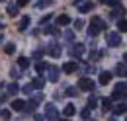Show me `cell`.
<instances>
[{
	"label": "cell",
	"instance_id": "obj_42",
	"mask_svg": "<svg viewBox=\"0 0 127 121\" xmlns=\"http://www.w3.org/2000/svg\"><path fill=\"white\" fill-rule=\"evenodd\" d=\"M0 30H4V24H2V22H0Z\"/></svg>",
	"mask_w": 127,
	"mask_h": 121
},
{
	"label": "cell",
	"instance_id": "obj_43",
	"mask_svg": "<svg viewBox=\"0 0 127 121\" xmlns=\"http://www.w3.org/2000/svg\"><path fill=\"white\" fill-rule=\"evenodd\" d=\"M61 121H68V119H61Z\"/></svg>",
	"mask_w": 127,
	"mask_h": 121
},
{
	"label": "cell",
	"instance_id": "obj_13",
	"mask_svg": "<svg viewBox=\"0 0 127 121\" xmlns=\"http://www.w3.org/2000/svg\"><path fill=\"white\" fill-rule=\"evenodd\" d=\"M28 28H30V16H24L22 22H20V26H18V30L24 31V30H28Z\"/></svg>",
	"mask_w": 127,
	"mask_h": 121
},
{
	"label": "cell",
	"instance_id": "obj_9",
	"mask_svg": "<svg viewBox=\"0 0 127 121\" xmlns=\"http://www.w3.org/2000/svg\"><path fill=\"white\" fill-rule=\"evenodd\" d=\"M110 80H111V72H108V70L100 72V84H102V86H106Z\"/></svg>",
	"mask_w": 127,
	"mask_h": 121
},
{
	"label": "cell",
	"instance_id": "obj_11",
	"mask_svg": "<svg viewBox=\"0 0 127 121\" xmlns=\"http://www.w3.org/2000/svg\"><path fill=\"white\" fill-rule=\"evenodd\" d=\"M92 26H94L96 30H106L104 20H102V18H98V16H96V18H92Z\"/></svg>",
	"mask_w": 127,
	"mask_h": 121
},
{
	"label": "cell",
	"instance_id": "obj_15",
	"mask_svg": "<svg viewBox=\"0 0 127 121\" xmlns=\"http://www.w3.org/2000/svg\"><path fill=\"white\" fill-rule=\"evenodd\" d=\"M115 74H117V76H127V66L123 64V62L115 66Z\"/></svg>",
	"mask_w": 127,
	"mask_h": 121
},
{
	"label": "cell",
	"instance_id": "obj_33",
	"mask_svg": "<svg viewBox=\"0 0 127 121\" xmlns=\"http://www.w3.org/2000/svg\"><path fill=\"white\" fill-rule=\"evenodd\" d=\"M32 92H33L32 84H26V86H24V94H32Z\"/></svg>",
	"mask_w": 127,
	"mask_h": 121
},
{
	"label": "cell",
	"instance_id": "obj_31",
	"mask_svg": "<svg viewBox=\"0 0 127 121\" xmlns=\"http://www.w3.org/2000/svg\"><path fill=\"white\" fill-rule=\"evenodd\" d=\"M32 102H33V104H39V102H43V94H41V92H39V94H35V96L32 98Z\"/></svg>",
	"mask_w": 127,
	"mask_h": 121
},
{
	"label": "cell",
	"instance_id": "obj_7",
	"mask_svg": "<svg viewBox=\"0 0 127 121\" xmlns=\"http://www.w3.org/2000/svg\"><path fill=\"white\" fill-rule=\"evenodd\" d=\"M94 8V4L90 2V0H86V2H80L78 4V12H82V14H86V12H90Z\"/></svg>",
	"mask_w": 127,
	"mask_h": 121
},
{
	"label": "cell",
	"instance_id": "obj_16",
	"mask_svg": "<svg viewBox=\"0 0 127 121\" xmlns=\"http://www.w3.org/2000/svg\"><path fill=\"white\" fill-rule=\"evenodd\" d=\"M18 66H20L22 70H26V68L30 66V59H26V57H20V59H18Z\"/></svg>",
	"mask_w": 127,
	"mask_h": 121
},
{
	"label": "cell",
	"instance_id": "obj_20",
	"mask_svg": "<svg viewBox=\"0 0 127 121\" xmlns=\"http://www.w3.org/2000/svg\"><path fill=\"white\" fill-rule=\"evenodd\" d=\"M8 98V92H6V84L4 82H0V102H4Z\"/></svg>",
	"mask_w": 127,
	"mask_h": 121
},
{
	"label": "cell",
	"instance_id": "obj_23",
	"mask_svg": "<svg viewBox=\"0 0 127 121\" xmlns=\"http://www.w3.org/2000/svg\"><path fill=\"white\" fill-rule=\"evenodd\" d=\"M74 111H76V109H74V106H72V104H68V106L64 107V115H66V117H70V115H74Z\"/></svg>",
	"mask_w": 127,
	"mask_h": 121
},
{
	"label": "cell",
	"instance_id": "obj_39",
	"mask_svg": "<svg viewBox=\"0 0 127 121\" xmlns=\"http://www.w3.org/2000/svg\"><path fill=\"white\" fill-rule=\"evenodd\" d=\"M51 18H53V16H51V14H47V16H45V18H43V20H41V24H47V22H49V20H51Z\"/></svg>",
	"mask_w": 127,
	"mask_h": 121
},
{
	"label": "cell",
	"instance_id": "obj_12",
	"mask_svg": "<svg viewBox=\"0 0 127 121\" xmlns=\"http://www.w3.org/2000/svg\"><path fill=\"white\" fill-rule=\"evenodd\" d=\"M24 107H26L24 100H14L12 102V109H16V111H24Z\"/></svg>",
	"mask_w": 127,
	"mask_h": 121
},
{
	"label": "cell",
	"instance_id": "obj_27",
	"mask_svg": "<svg viewBox=\"0 0 127 121\" xmlns=\"http://www.w3.org/2000/svg\"><path fill=\"white\" fill-rule=\"evenodd\" d=\"M0 117H2V119H8V121H10V117H12L10 109H0Z\"/></svg>",
	"mask_w": 127,
	"mask_h": 121
},
{
	"label": "cell",
	"instance_id": "obj_21",
	"mask_svg": "<svg viewBox=\"0 0 127 121\" xmlns=\"http://www.w3.org/2000/svg\"><path fill=\"white\" fill-rule=\"evenodd\" d=\"M4 53H6V55L16 53V45H14V43H6V45H4Z\"/></svg>",
	"mask_w": 127,
	"mask_h": 121
},
{
	"label": "cell",
	"instance_id": "obj_32",
	"mask_svg": "<svg viewBox=\"0 0 127 121\" xmlns=\"http://www.w3.org/2000/svg\"><path fill=\"white\" fill-rule=\"evenodd\" d=\"M82 28H84V22H82V20H76V22H74V30H82Z\"/></svg>",
	"mask_w": 127,
	"mask_h": 121
},
{
	"label": "cell",
	"instance_id": "obj_14",
	"mask_svg": "<svg viewBox=\"0 0 127 121\" xmlns=\"http://www.w3.org/2000/svg\"><path fill=\"white\" fill-rule=\"evenodd\" d=\"M43 84H45V78H43V76H37V78L32 82V86H33V88H37V90H41Z\"/></svg>",
	"mask_w": 127,
	"mask_h": 121
},
{
	"label": "cell",
	"instance_id": "obj_29",
	"mask_svg": "<svg viewBox=\"0 0 127 121\" xmlns=\"http://www.w3.org/2000/svg\"><path fill=\"white\" fill-rule=\"evenodd\" d=\"M45 33H49V35H59V30L53 28V26H47V28H45Z\"/></svg>",
	"mask_w": 127,
	"mask_h": 121
},
{
	"label": "cell",
	"instance_id": "obj_25",
	"mask_svg": "<svg viewBox=\"0 0 127 121\" xmlns=\"http://www.w3.org/2000/svg\"><path fill=\"white\" fill-rule=\"evenodd\" d=\"M64 39H66L68 43H72V41H74V31L66 30V31H64Z\"/></svg>",
	"mask_w": 127,
	"mask_h": 121
},
{
	"label": "cell",
	"instance_id": "obj_22",
	"mask_svg": "<svg viewBox=\"0 0 127 121\" xmlns=\"http://www.w3.org/2000/svg\"><path fill=\"white\" fill-rule=\"evenodd\" d=\"M111 102H113L111 98H104V100H102V109H106V111L111 109Z\"/></svg>",
	"mask_w": 127,
	"mask_h": 121
},
{
	"label": "cell",
	"instance_id": "obj_30",
	"mask_svg": "<svg viewBox=\"0 0 127 121\" xmlns=\"http://www.w3.org/2000/svg\"><path fill=\"white\" fill-rule=\"evenodd\" d=\"M111 16H113V18H119V20H121V16H123V8H121V6H119V8H115V10L111 12Z\"/></svg>",
	"mask_w": 127,
	"mask_h": 121
},
{
	"label": "cell",
	"instance_id": "obj_44",
	"mask_svg": "<svg viewBox=\"0 0 127 121\" xmlns=\"http://www.w3.org/2000/svg\"><path fill=\"white\" fill-rule=\"evenodd\" d=\"M2 39H4V37H0V41H2Z\"/></svg>",
	"mask_w": 127,
	"mask_h": 121
},
{
	"label": "cell",
	"instance_id": "obj_3",
	"mask_svg": "<svg viewBox=\"0 0 127 121\" xmlns=\"http://www.w3.org/2000/svg\"><path fill=\"white\" fill-rule=\"evenodd\" d=\"M78 86H80V90L90 92L92 88H94V82H92L90 78H80V80H78Z\"/></svg>",
	"mask_w": 127,
	"mask_h": 121
},
{
	"label": "cell",
	"instance_id": "obj_34",
	"mask_svg": "<svg viewBox=\"0 0 127 121\" xmlns=\"http://www.w3.org/2000/svg\"><path fill=\"white\" fill-rule=\"evenodd\" d=\"M33 57H35V59H41V57H43V49H35Z\"/></svg>",
	"mask_w": 127,
	"mask_h": 121
},
{
	"label": "cell",
	"instance_id": "obj_46",
	"mask_svg": "<svg viewBox=\"0 0 127 121\" xmlns=\"http://www.w3.org/2000/svg\"><path fill=\"white\" fill-rule=\"evenodd\" d=\"M0 2H4V0H0Z\"/></svg>",
	"mask_w": 127,
	"mask_h": 121
},
{
	"label": "cell",
	"instance_id": "obj_38",
	"mask_svg": "<svg viewBox=\"0 0 127 121\" xmlns=\"http://www.w3.org/2000/svg\"><path fill=\"white\" fill-rule=\"evenodd\" d=\"M28 2H30V0H18L16 4H18V8H20V6H26V4H28Z\"/></svg>",
	"mask_w": 127,
	"mask_h": 121
},
{
	"label": "cell",
	"instance_id": "obj_10",
	"mask_svg": "<svg viewBox=\"0 0 127 121\" xmlns=\"http://www.w3.org/2000/svg\"><path fill=\"white\" fill-rule=\"evenodd\" d=\"M6 92H8V96H16L18 92H20V86H18L16 82H12V84L6 86Z\"/></svg>",
	"mask_w": 127,
	"mask_h": 121
},
{
	"label": "cell",
	"instance_id": "obj_24",
	"mask_svg": "<svg viewBox=\"0 0 127 121\" xmlns=\"http://www.w3.org/2000/svg\"><path fill=\"white\" fill-rule=\"evenodd\" d=\"M117 30L119 31H127V22L121 18V20H117Z\"/></svg>",
	"mask_w": 127,
	"mask_h": 121
},
{
	"label": "cell",
	"instance_id": "obj_1",
	"mask_svg": "<svg viewBox=\"0 0 127 121\" xmlns=\"http://www.w3.org/2000/svg\"><path fill=\"white\" fill-rule=\"evenodd\" d=\"M45 117H47V121H57L59 111H57L55 104H47V106H45Z\"/></svg>",
	"mask_w": 127,
	"mask_h": 121
},
{
	"label": "cell",
	"instance_id": "obj_28",
	"mask_svg": "<svg viewBox=\"0 0 127 121\" xmlns=\"http://www.w3.org/2000/svg\"><path fill=\"white\" fill-rule=\"evenodd\" d=\"M96 106H98V98H96V96H92V98L88 100V109H94Z\"/></svg>",
	"mask_w": 127,
	"mask_h": 121
},
{
	"label": "cell",
	"instance_id": "obj_4",
	"mask_svg": "<svg viewBox=\"0 0 127 121\" xmlns=\"http://www.w3.org/2000/svg\"><path fill=\"white\" fill-rule=\"evenodd\" d=\"M63 70L66 72V74H72V72H76V70H78V64L68 60V62H64V64H63Z\"/></svg>",
	"mask_w": 127,
	"mask_h": 121
},
{
	"label": "cell",
	"instance_id": "obj_5",
	"mask_svg": "<svg viewBox=\"0 0 127 121\" xmlns=\"http://www.w3.org/2000/svg\"><path fill=\"white\" fill-rule=\"evenodd\" d=\"M70 55H72L74 59H78V57H82V55H84V45H82V43H76V45L72 47V51H70Z\"/></svg>",
	"mask_w": 127,
	"mask_h": 121
},
{
	"label": "cell",
	"instance_id": "obj_36",
	"mask_svg": "<svg viewBox=\"0 0 127 121\" xmlns=\"http://www.w3.org/2000/svg\"><path fill=\"white\" fill-rule=\"evenodd\" d=\"M10 74H12V78L16 80V78H20V70H18V68H12V72H10Z\"/></svg>",
	"mask_w": 127,
	"mask_h": 121
},
{
	"label": "cell",
	"instance_id": "obj_26",
	"mask_svg": "<svg viewBox=\"0 0 127 121\" xmlns=\"http://www.w3.org/2000/svg\"><path fill=\"white\" fill-rule=\"evenodd\" d=\"M125 111H127V106H123V104H121V106H117L115 109H113V113H115V115H121V113H125Z\"/></svg>",
	"mask_w": 127,
	"mask_h": 121
},
{
	"label": "cell",
	"instance_id": "obj_41",
	"mask_svg": "<svg viewBox=\"0 0 127 121\" xmlns=\"http://www.w3.org/2000/svg\"><path fill=\"white\" fill-rule=\"evenodd\" d=\"M123 60H125V62H127V53H125V55H123Z\"/></svg>",
	"mask_w": 127,
	"mask_h": 121
},
{
	"label": "cell",
	"instance_id": "obj_8",
	"mask_svg": "<svg viewBox=\"0 0 127 121\" xmlns=\"http://www.w3.org/2000/svg\"><path fill=\"white\" fill-rule=\"evenodd\" d=\"M47 72H49V80H51V82H57V80H59V68H57V66H49Z\"/></svg>",
	"mask_w": 127,
	"mask_h": 121
},
{
	"label": "cell",
	"instance_id": "obj_18",
	"mask_svg": "<svg viewBox=\"0 0 127 121\" xmlns=\"http://www.w3.org/2000/svg\"><path fill=\"white\" fill-rule=\"evenodd\" d=\"M6 12H8V16H18V4H8V8H6Z\"/></svg>",
	"mask_w": 127,
	"mask_h": 121
},
{
	"label": "cell",
	"instance_id": "obj_6",
	"mask_svg": "<svg viewBox=\"0 0 127 121\" xmlns=\"http://www.w3.org/2000/svg\"><path fill=\"white\" fill-rule=\"evenodd\" d=\"M49 55H51V57H55V59H57V57H61V47H59V43H55V41H53V43L49 45Z\"/></svg>",
	"mask_w": 127,
	"mask_h": 121
},
{
	"label": "cell",
	"instance_id": "obj_19",
	"mask_svg": "<svg viewBox=\"0 0 127 121\" xmlns=\"http://www.w3.org/2000/svg\"><path fill=\"white\" fill-rule=\"evenodd\" d=\"M47 68H49V64H47V62H43V60H39V62L35 64V70H37V72H45Z\"/></svg>",
	"mask_w": 127,
	"mask_h": 121
},
{
	"label": "cell",
	"instance_id": "obj_2",
	"mask_svg": "<svg viewBox=\"0 0 127 121\" xmlns=\"http://www.w3.org/2000/svg\"><path fill=\"white\" fill-rule=\"evenodd\" d=\"M106 39H108V45L110 47H117L119 43H121V35H119L117 31H110Z\"/></svg>",
	"mask_w": 127,
	"mask_h": 121
},
{
	"label": "cell",
	"instance_id": "obj_37",
	"mask_svg": "<svg viewBox=\"0 0 127 121\" xmlns=\"http://www.w3.org/2000/svg\"><path fill=\"white\" fill-rule=\"evenodd\" d=\"M66 96H76V88H66Z\"/></svg>",
	"mask_w": 127,
	"mask_h": 121
},
{
	"label": "cell",
	"instance_id": "obj_40",
	"mask_svg": "<svg viewBox=\"0 0 127 121\" xmlns=\"http://www.w3.org/2000/svg\"><path fill=\"white\" fill-rule=\"evenodd\" d=\"M33 117H35V121H43V115H39V113H35Z\"/></svg>",
	"mask_w": 127,
	"mask_h": 121
},
{
	"label": "cell",
	"instance_id": "obj_17",
	"mask_svg": "<svg viewBox=\"0 0 127 121\" xmlns=\"http://www.w3.org/2000/svg\"><path fill=\"white\" fill-rule=\"evenodd\" d=\"M57 24H59V26H66V24H70V18H68L66 14H61L59 18H57Z\"/></svg>",
	"mask_w": 127,
	"mask_h": 121
},
{
	"label": "cell",
	"instance_id": "obj_45",
	"mask_svg": "<svg viewBox=\"0 0 127 121\" xmlns=\"http://www.w3.org/2000/svg\"><path fill=\"white\" fill-rule=\"evenodd\" d=\"M110 121H115V119H110Z\"/></svg>",
	"mask_w": 127,
	"mask_h": 121
},
{
	"label": "cell",
	"instance_id": "obj_35",
	"mask_svg": "<svg viewBox=\"0 0 127 121\" xmlns=\"http://www.w3.org/2000/svg\"><path fill=\"white\" fill-rule=\"evenodd\" d=\"M80 115H82V117H84V119H88V117H90V109H88V107H84V109H82V113H80Z\"/></svg>",
	"mask_w": 127,
	"mask_h": 121
}]
</instances>
